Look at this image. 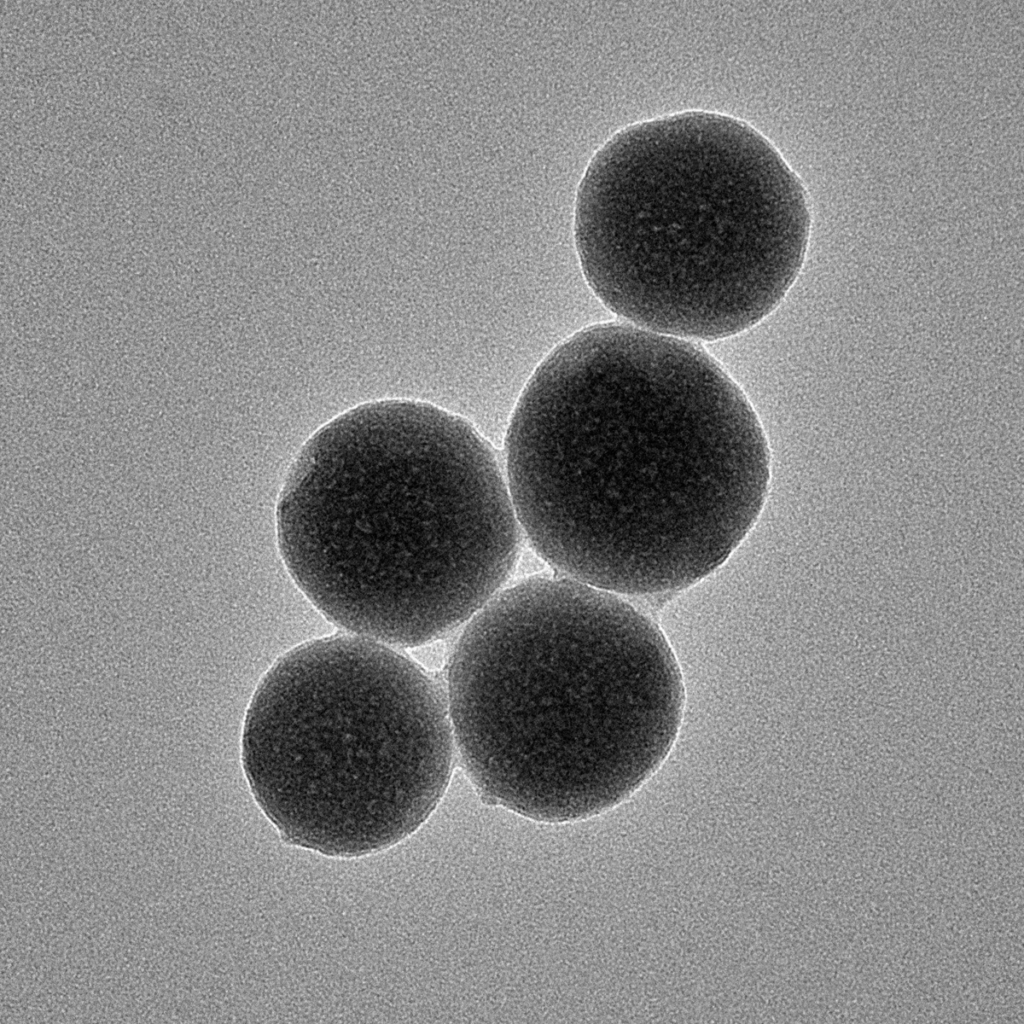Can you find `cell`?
Returning <instances> with one entry per match:
<instances>
[{
    "mask_svg": "<svg viewBox=\"0 0 1024 1024\" xmlns=\"http://www.w3.org/2000/svg\"><path fill=\"white\" fill-rule=\"evenodd\" d=\"M501 453L532 553L625 597L714 573L771 483L766 433L734 379L698 343L624 321L584 327L545 356Z\"/></svg>",
    "mask_w": 1024,
    "mask_h": 1024,
    "instance_id": "1",
    "label": "cell"
},
{
    "mask_svg": "<svg viewBox=\"0 0 1024 1024\" xmlns=\"http://www.w3.org/2000/svg\"><path fill=\"white\" fill-rule=\"evenodd\" d=\"M275 525L288 574L328 621L400 648L463 628L527 547L501 450L412 399L359 405L307 439Z\"/></svg>",
    "mask_w": 1024,
    "mask_h": 1024,
    "instance_id": "2",
    "label": "cell"
},
{
    "mask_svg": "<svg viewBox=\"0 0 1024 1024\" xmlns=\"http://www.w3.org/2000/svg\"><path fill=\"white\" fill-rule=\"evenodd\" d=\"M446 699L456 757L487 804L534 821L625 801L678 739L686 689L660 626L549 568L516 576L462 628Z\"/></svg>",
    "mask_w": 1024,
    "mask_h": 1024,
    "instance_id": "3",
    "label": "cell"
},
{
    "mask_svg": "<svg viewBox=\"0 0 1024 1024\" xmlns=\"http://www.w3.org/2000/svg\"><path fill=\"white\" fill-rule=\"evenodd\" d=\"M806 190L734 116L688 110L633 123L578 187L583 277L613 314L691 342L750 330L784 300L809 242Z\"/></svg>",
    "mask_w": 1024,
    "mask_h": 1024,
    "instance_id": "4",
    "label": "cell"
},
{
    "mask_svg": "<svg viewBox=\"0 0 1024 1024\" xmlns=\"http://www.w3.org/2000/svg\"><path fill=\"white\" fill-rule=\"evenodd\" d=\"M444 689L392 647L355 634L302 643L257 685L242 767L291 844L360 857L413 834L456 761Z\"/></svg>",
    "mask_w": 1024,
    "mask_h": 1024,
    "instance_id": "5",
    "label": "cell"
}]
</instances>
